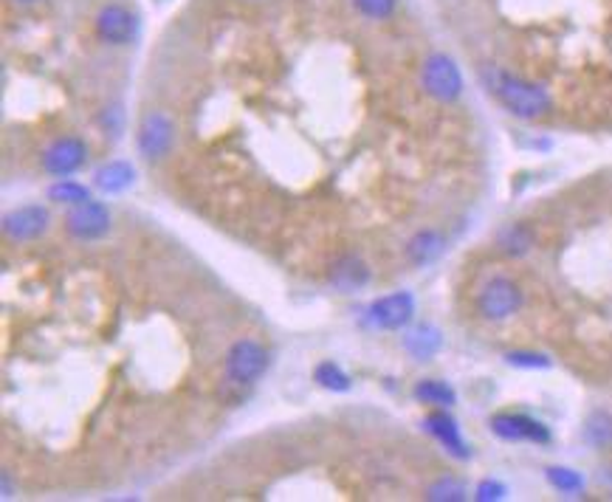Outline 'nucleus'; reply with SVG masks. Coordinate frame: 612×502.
<instances>
[{
  "label": "nucleus",
  "mask_w": 612,
  "mask_h": 502,
  "mask_svg": "<svg viewBox=\"0 0 612 502\" xmlns=\"http://www.w3.org/2000/svg\"><path fill=\"white\" fill-rule=\"evenodd\" d=\"M480 79L485 85V91L511 116H516V119H539V116L550 113V108H553V99L542 85L525 79V77H516L505 68L485 66L480 71Z\"/></svg>",
  "instance_id": "1"
},
{
  "label": "nucleus",
  "mask_w": 612,
  "mask_h": 502,
  "mask_svg": "<svg viewBox=\"0 0 612 502\" xmlns=\"http://www.w3.org/2000/svg\"><path fill=\"white\" fill-rule=\"evenodd\" d=\"M269 364H271V356H269L266 347H262L260 342H254V339H240V342L231 344L229 353H226L223 378H226L229 387L246 393L262 375H266Z\"/></svg>",
  "instance_id": "2"
},
{
  "label": "nucleus",
  "mask_w": 612,
  "mask_h": 502,
  "mask_svg": "<svg viewBox=\"0 0 612 502\" xmlns=\"http://www.w3.org/2000/svg\"><path fill=\"white\" fill-rule=\"evenodd\" d=\"M421 85L432 99L444 102V105H452L463 97V74H460L457 63L446 54H432L423 63Z\"/></svg>",
  "instance_id": "3"
},
{
  "label": "nucleus",
  "mask_w": 612,
  "mask_h": 502,
  "mask_svg": "<svg viewBox=\"0 0 612 502\" xmlns=\"http://www.w3.org/2000/svg\"><path fill=\"white\" fill-rule=\"evenodd\" d=\"M522 302H525V293L511 277H494L477 293V311L488 322L511 319L514 313H519Z\"/></svg>",
  "instance_id": "4"
},
{
  "label": "nucleus",
  "mask_w": 612,
  "mask_h": 502,
  "mask_svg": "<svg viewBox=\"0 0 612 502\" xmlns=\"http://www.w3.org/2000/svg\"><path fill=\"white\" fill-rule=\"evenodd\" d=\"M138 15L125 4H107L97 15V37L107 46H130L138 37Z\"/></svg>",
  "instance_id": "5"
},
{
  "label": "nucleus",
  "mask_w": 612,
  "mask_h": 502,
  "mask_svg": "<svg viewBox=\"0 0 612 502\" xmlns=\"http://www.w3.org/2000/svg\"><path fill=\"white\" fill-rule=\"evenodd\" d=\"M367 319H370L372 328L403 331L406 324L415 319V297L410 291H395V293H387V297H378L370 305Z\"/></svg>",
  "instance_id": "6"
},
{
  "label": "nucleus",
  "mask_w": 612,
  "mask_h": 502,
  "mask_svg": "<svg viewBox=\"0 0 612 502\" xmlns=\"http://www.w3.org/2000/svg\"><path fill=\"white\" fill-rule=\"evenodd\" d=\"M172 141H175V125L167 113L161 110H153L141 119L138 125V136H136V144H138V153L148 159V161H161L169 150H172Z\"/></svg>",
  "instance_id": "7"
},
{
  "label": "nucleus",
  "mask_w": 612,
  "mask_h": 502,
  "mask_svg": "<svg viewBox=\"0 0 612 502\" xmlns=\"http://www.w3.org/2000/svg\"><path fill=\"white\" fill-rule=\"evenodd\" d=\"M87 161V147L76 136H63L48 144L43 153V169L54 179H68V175L79 172Z\"/></svg>",
  "instance_id": "8"
},
{
  "label": "nucleus",
  "mask_w": 612,
  "mask_h": 502,
  "mask_svg": "<svg viewBox=\"0 0 612 502\" xmlns=\"http://www.w3.org/2000/svg\"><path fill=\"white\" fill-rule=\"evenodd\" d=\"M66 229L76 241H99L110 231V210L102 200H85L68 212Z\"/></svg>",
  "instance_id": "9"
},
{
  "label": "nucleus",
  "mask_w": 612,
  "mask_h": 502,
  "mask_svg": "<svg viewBox=\"0 0 612 502\" xmlns=\"http://www.w3.org/2000/svg\"><path fill=\"white\" fill-rule=\"evenodd\" d=\"M491 432L508 440V443H550V429L531 418V415H522V412H500V415L491 418Z\"/></svg>",
  "instance_id": "10"
},
{
  "label": "nucleus",
  "mask_w": 612,
  "mask_h": 502,
  "mask_svg": "<svg viewBox=\"0 0 612 502\" xmlns=\"http://www.w3.org/2000/svg\"><path fill=\"white\" fill-rule=\"evenodd\" d=\"M48 210L40 203H26L17 206L15 212L4 218V231L12 241H37L40 234L48 229Z\"/></svg>",
  "instance_id": "11"
},
{
  "label": "nucleus",
  "mask_w": 612,
  "mask_h": 502,
  "mask_svg": "<svg viewBox=\"0 0 612 502\" xmlns=\"http://www.w3.org/2000/svg\"><path fill=\"white\" fill-rule=\"evenodd\" d=\"M423 426H426V432H429L437 443H441V446H444L452 457H457V460H469V457H472L469 443L463 440L457 421L449 415L446 409H437V412H432V415H426Z\"/></svg>",
  "instance_id": "12"
},
{
  "label": "nucleus",
  "mask_w": 612,
  "mask_h": 502,
  "mask_svg": "<svg viewBox=\"0 0 612 502\" xmlns=\"http://www.w3.org/2000/svg\"><path fill=\"white\" fill-rule=\"evenodd\" d=\"M331 285L336 288V291H342V293H353V291H359V288H364L367 282H370V269H367V262L362 260V257H356V254H344V257H339L336 262H333V269H331Z\"/></svg>",
  "instance_id": "13"
},
{
  "label": "nucleus",
  "mask_w": 612,
  "mask_h": 502,
  "mask_svg": "<svg viewBox=\"0 0 612 502\" xmlns=\"http://www.w3.org/2000/svg\"><path fill=\"white\" fill-rule=\"evenodd\" d=\"M441 347H444V336L434 324H418V328H413L403 336V350L418 362L434 359L437 353H441Z\"/></svg>",
  "instance_id": "14"
},
{
  "label": "nucleus",
  "mask_w": 612,
  "mask_h": 502,
  "mask_svg": "<svg viewBox=\"0 0 612 502\" xmlns=\"http://www.w3.org/2000/svg\"><path fill=\"white\" fill-rule=\"evenodd\" d=\"M446 251V238L434 229H423L415 238L406 243V260L413 265H429L434 260H441V254Z\"/></svg>",
  "instance_id": "15"
},
{
  "label": "nucleus",
  "mask_w": 612,
  "mask_h": 502,
  "mask_svg": "<svg viewBox=\"0 0 612 502\" xmlns=\"http://www.w3.org/2000/svg\"><path fill=\"white\" fill-rule=\"evenodd\" d=\"M534 243H536V234L528 223H511L500 231V238H497L500 251L508 254V257H525L534 249Z\"/></svg>",
  "instance_id": "16"
},
{
  "label": "nucleus",
  "mask_w": 612,
  "mask_h": 502,
  "mask_svg": "<svg viewBox=\"0 0 612 502\" xmlns=\"http://www.w3.org/2000/svg\"><path fill=\"white\" fill-rule=\"evenodd\" d=\"M133 167L128 161H107L105 167L97 169V187L107 195L125 192L133 184Z\"/></svg>",
  "instance_id": "17"
},
{
  "label": "nucleus",
  "mask_w": 612,
  "mask_h": 502,
  "mask_svg": "<svg viewBox=\"0 0 612 502\" xmlns=\"http://www.w3.org/2000/svg\"><path fill=\"white\" fill-rule=\"evenodd\" d=\"M415 398L426 406H434V409H449V406L457 404V393L449 387L446 381H437V378L418 381L415 384Z\"/></svg>",
  "instance_id": "18"
},
{
  "label": "nucleus",
  "mask_w": 612,
  "mask_h": 502,
  "mask_svg": "<svg viewBox=\"0 0 612 502\" xmlns=\"http://www.w3.org/2000/svg\"><path fill=\"white\" fill-rule=\"evenodd\" d=\"M585 440L596 449L609 446L612 443V415L609 412H604V409L593 412V415L587 418V424H585Z\"/></svg>",
  "instance_id": "19"
},
{
  "label": "nucleus",
  "mask_w": 612,
  "mask_h": 502,
  "mask_svg": "<svg viewBox=\"0 0 612 502\" xmlns=\"http://www.w3.org/2000/svg\"><path fill=\"white\" fill-rule=\"evenodd\" d=\"M313 378H316L319 387H325V390H331V393H347V390H350V375H347L339 364H333V362L316 364Z\"/></svg>",
  "instance_id": "20"
},
{
  "label": "nucleus",
  "mask_w": 612,
  "mask_h": 502,
  "mask_svg": "<svg viewBox=\"0 0 612 502\" xmlns=\"http://www.w3.org/2000/svg\"><path fill=\"white\" fill-rule=\"evenodd\" d=\"M48 198L56 200V203H68V206H79L85 200H91V190L79 181H68V179H60L51 190H48Z\"/></svg>",
  "instance_id": "21"
},
{
  "label": "nucleus",
  "mask_w": 612,
  "mask_h": 502,
  "mask_svg": "<svg viewBox=\"0 0 612 502\" xmlns=\"http://www.w3.org/2000/svg\"><path fill=\"white\" fill-rule=\"evenodd\" d=\"M547 483L559 494H578L581 488H585V477L573 468H565V466H550L547 468Z\"/></svg>",
  "instance_id": "22"
},
{
  "label": "nucleus",
  "mask_w": 612,
  "mask_h": 502,
  "mask_svg": "<svg viewBox=\"0 0 612 502\" xmlns=\"http://www.w3.org/2000/svg\"><path fill=\"white\" fill-rule=\"evenodd\" d=\"M465 494H469V491H465V486L460 480H454V477L437 480L426 491V497L434 499V502H460V499H465Z\"/></svg>",
  "instance_id": "23"
},
{
  "label": "nucleus",
  "mask_w": 612,
  "mask_h": 502,
  "mask_svg": "<svg viewBox=\"0 0 612 502\" xmlns=\"http://www.w3.org/2000/svg\"><path fill=\"white\" fill-rule=\"evenodd\" d=\"M353 6L367 20H387V17L395 15L398 0H353Z\"/></svg>",
  "instance_id": "24"
},
{
  "label": "nucleus",
  "mask_w": 612,
  "mask_h": 502,
  "mask_svg": "<svg viewBox=\"0 0 612 502\" xmlns=\"http://www.w3.org/2000/svg\"><path fill=\"white\" fill-rule=\"evenodd\" d=\"M505 362L511 367H525V370H545L550 367V359L545 353H534V350H514L505 356Z\"/></svg>",
  "instance_id": "25"
},
{
  "label": "nucleus",
  "mask_w": 612,
  "mask_h": 502,
  "mask_svg": "<svg viewBox=\"0 0 612 502\" xmlns=\"http://www.w3.org/2000/svg\"><path fill=\"white\" fill-rule=\"evenodd\" d=\"M474 494H477L480 502H494V499H503L505 497V486L497 483V480H483Z\"/></svg>",
  "instance_id": "26"
},
{
  "label": "nucleus",
  "mask_w": 612,
  "mask_h": 502,
  "mask_svg": "<svg viewBox=\"0 0 612 502\" xmlns=\"http://www.w3.org/2000/svg\"><path fill=\"white\" fill-rule=\"evenodd\" d=\"M15 4H37V0H15Z\"/></svg>",
  "instance_id": "27"
}]
</instances>
